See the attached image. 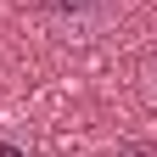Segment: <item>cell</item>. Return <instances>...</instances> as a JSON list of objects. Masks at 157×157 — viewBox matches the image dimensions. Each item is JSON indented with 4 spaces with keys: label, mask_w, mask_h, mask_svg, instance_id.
I'll return each mask as SVG.
<instances>
[{
    "label": "cell",
    "mask_w": 157,
    "mask_h": 157,
    "mask_svg": "<svg viewBox=\"0 0 157 157\" xmlns=\"http://www.w3.org/2000/svg\"><path fill=\"white\" fill-rule=\"evenodd\" d=\"M0 157H28V151L17 146V140H0Z\"/></svg>",
    "instance_id": "cell-4"
},
{
    "label": "cell",
    "mask_w": 157,
    "mask_h": 157,
    "mask_svg": "<svg viewBox=\"0 0 157 157\" xmlns=\"http://www.w3.org/2000/svg\"><path fill=\"white\" fill-rule=\"evenodd\" d=\"M118 157H157V146L140 140V135H129V140H118Z\"/></svg>",
    "instance_id": "cell-3"
},
{
    "label": "cell",
    "mask_w": 157,
    "mask_h": 157,
    "mask_svg": "<svg viewBox=\"0 0 157 157\" xmlns=\"http://www.w3.org/2000/svg\"><path fill=\"white\" fill-rule=\"evenodd\" d=\"M45 6V17H56V23H84V17L101 11V0H39Z\"/></svg>",
    "instance_id": "cell-1"
},
{
    "label": "cell",
    "mask_w": 157,
    "mask_h": 157,
    "mask_svg": "<svg viewBox=\"0 0 157 157\" xmlns=\"http://www.w3.org/2000/svg\"><path fill=\"white\" fill-rule=\"evenodd\" d=\"M140 90H146V101L157 107V51H151L146 62H140Z\"/></svg>",
    "instance_id": "cell-2"
}]
</instances>
